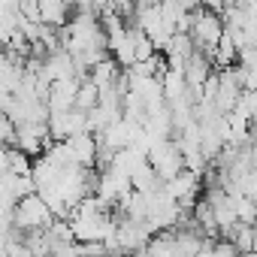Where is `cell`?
I'll list each match as a JSON object with an SVG mask.
<instances>
[{"instance_id": "4", "label": "cell", "mask_w": 257, "mask_h": 257, "mask_svg": "<svg viewBox=\"0 0 257 257\" xmlns=\"http://www.w3.org/2000/svg\"><path fill=\"white\" fill-rule=\"evenodd\" d=\"M64 143H67V149H70V155H73V164H79V167H94V164H97L100 143H97V137H94L91 131L73 134V137H67Z\"/></svg>"}, {"instance_id": "7", "label": "cell", "mask_w": 257, "mask_h": 257, "mask_svg": "<svg viewBox=\"0 0 257 257\" xmlns=\"http://www.w3.org/2000/svg\"><path fill=\"white\" fill-rule=\"evenodd\" d=\"M97 103H100V88H97L91 79H88V82H79L73 106H76V109H82V112H88V109H94Z\"/></svg>"}, {"instance_id": "1", "label": "cell", "mask_w": 257, "mask_h": 257, "mask_svg": "<svg viewBox=\"0 0 257 257\" xmlns=\"http://www.w3.org/2000/svg\"><path fill=\"white\" fill-rule=\"evenodd\" d=\"M52 221H55V212L49 209V203H46L37 191L25 194V197L16 203V209H13V224H16V230H25V233L46 230Z\"/></svg>"}, {"instance_id": "6", "label": "cell", "mask_w": 257, "mask_h": 257, "mask_svg": "<svg viewBox=\"0 0 257 257\" xmlns=\"http://www.w3.org/2000/svg\"><path fill=\"white\" fill-rule=\"evenodd\" d=\"M37 7H40V22L52 25V28H61L67 25L70 19V0H37Z\"/></svg>"}, {"instance_id": "2", "label": "cell", "mask_w": 257, "mask_h": 257, "mask_svg": "<svg viewBox=\"0 0 257 257\" xmlns=\"http://www.w3.org/2000/svg\"><path fill=\"white\" fill-rule=\"evenodd\" d=\"M191 13H194V19H191L188 34H191L194 46L212 58V52H215V46H218V40H221V34H224V19L215 16L212 10H200V7L191 10Z\"/></svg>"}, {"instance_id": "5", "label": "cell", "mask_w": 257, "mask_h": 257, "mask_svg": "<svg viewBox=\"0 0 257 257\" xmlns=\"http://www.w3.org/2000/svg\"><path fill=\"white\" fill-rule=\"evenodd\" d=\"M76 88H79V79H76V76L49 82V97H46V106H49V112H64V109H73Z\"/></svg>"}, {"instance_id": "3", "label": "cell", "mask_w": 257, "mask_h": 257, "mask_svg": "<svg viewBox=\"0 0 257 257\" xmlns=\"http://www.w3.org/2000/svg\"><path fill=\"white\" fill-rule=\"evenodd\" d=\"M149 164H152V170L167 182V179H173L179 170H185V155H182L179 143L167 137V140H158V143L149 149Z\"/></svg>"}, {"instance_id": "8", "label": "cell", "mask_w": 257, "mask_h": 257, "mask_svg": "<svg viewBox=\"0 0 257 257\" xmlns=\"http://www.w3.org/2000/svg\"><path fill=\"white\" fill-rule=\"evenodd\" d=\"M16 131H19V127H16V121L4 112V109H0V143H7V146H13L16 143Z\"/></svg>"}]
</instances>
